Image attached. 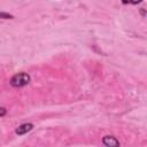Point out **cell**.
Returning <instances> with one entry per match:
<instances>
[{"label": "cell", "mask_w": 147, "mask_h": 147, "mask_svg": "<svg viewBox=\"0 0 147 147\" xmlns=\"http://www.w3.org/2000/svg\"><path fill=\"white\" fill-rule=\"evenodd\" d=\"M31 80V77L29 74L26 72H20V74H16L15 76L11 77L10 79V85L14 86V87H22V86H25L30 83Z\"/></svg>", "instance_id": "1"}, {"label": "cell", "mask_w": 147, "mask_h": 147, "mask_svg": "<svg viewBox=\"0 0 147 147\" xmlns=\"http://www.w3.org/2000/svg\"><path fill=\"white\" fill-rule=\"evenodd\" d=\"M102 142L106 147H119V141L113 136H105L102 138Z\"/></svg>", "instance_id": "2"}, {"label": "cell", "mask_w": 147, "mask_h": 147, "mask_svg": "<svg viewBox=\"0 0 147 147\" xmlns=\"http://www.w3.org/2000/svg\"><path fill=\"white\" fill-rule=\"evenodd\" d=\"M32 129H33V124H31V123H24V124L20 125L18 127H16L15 132H16L17 134L22 136V134H25V133L30 132Z\"/></svg>", "instance_id": "3"}, {"label": "cell", "mask_w": 147, "mask_h": 147, "mask_svg": "<svg viewBox=\"0 0 147 147\" xmlns=\"http://www.w3.org/2000/svg\"><path fill=\"white\" fill-rule=\"evenodd\" d=\"M0 18H13V16L10 15V14H8V13H2V11H0Z\"/></svg>", "instance_id": "4"}, {"label": "cell", "mask_w": 147, "mask_h": 147, "mask_svg": "<svg viewBox=\"0 0 147 147\" xmlns=\"http://www.w3.org/2000/svg\"><path fill=\"white\" fill-rule=\"evenodd\" d=\"M6 113H7L6 108H3V107H0V117H1V116H5V115H6Z\"/></svg>", "instance_id": "5"}]
</instances>
